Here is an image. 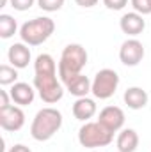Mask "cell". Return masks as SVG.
Masks as SVG:
<instances>
[{"label": "cell", "instance_id": "obj_23", "mask_svg": "<svg viewBox=\"0 0 151 152\" xmlns=\"http://www.w3.org/2000/svg\"><path fill=\"white\" fill-rule=\"evenodd\" d=\"M9 97H11V94H7V90H0V108H5L11 104Z\"/></svg>", "mask_w": 151, "mask_h": 152}, {"label": "cell", "instance_id": "obj_8", "mask_svg": "<svg viewBox=\"0 0 151 152\" xmlns=\"http://www.w3.org/2000/svg\"><path fill=\"white\" fill-rule=\"evenodd\" d=\"M25 124V113L20 106H5L0 108V127L7 133H14L20 131Z\"/></svg>", "mask_w": 151, "mask_h": 152}, {"label": "cell", "instance_id": "obj_2", "mask_svg": "<svg viewBox=\"0 0 151 152\" xmlns=\"http://www.w3.org/2000/svg\"><path fill=\"white\" fill-rule=\"evenodd\" d=\"M87 50L82 46V44H68L62 53H61V58H59V78L62 81V85H66L70 80H73L75 76L82 75V69L85 67L87 64Z\"/></svg>", "mask_w": 151, "mask_h": 152}, {"label": "cell", "instance_id": "obj_26", "mask_svg": "<svg viewBox=\"0 0 151 152\" xmlns=\"http://www.w3.org/2000/svg\"><path fill=\"white\" fill-rule=\"evenodd\" d=\"M7 5V0H2V4H0V7H5Z\"/></svg>", "mask_w": 151, "mask_h": 152}, {"label": "cell", "instance_id": "obj_21", "mask_svg": "<svg viewBox=\"0 0 151 152\" xmlns=\"http://www.w3.org/2000/svg\"><path fill=\"white\" fill-rule=\"evenodd\" d=\"M9 2H11V7H13V9L23 12V11H29V9L34 5L36 0H9Z\"/></svg>", "mask_w": 151, "mask_h": 152}, {"label": "cell", "instance_id": "obj_17", "mask_svg": "<svg viewBox=\"0 0 151 152\" xmlns=\"http://www.w3.org/2000/svg\"><path fill=\"white\" fill-rule=\"evenodd\" d=\"M18 30L16 20L11 14H0V37L2 39H11Z\"/></svg>", "mask_w": 151, "mask_h": 152}, {"label": "cell", "instance_id": "obj_19", "mask_svg": "<svg viewBox=\"0 0 151 152\" xmlns=\"http://www.w3.org/2000/svg\"><path fill=\"white\" fill-rule=\"evenodd\" d=\"M66 0H38V5L39 9L46 11V12H55L59 9H62Z\"/></svg>", "mask_w": 151, "mask_h": 152}, {"label": "cell", "instance_id": "obj_20", "mask_svg": "<svg viewBox=\"0 0 151 152\" xmlns=\"http://www.w3.org/2000/svg\"><path fill=\"white\" fill-rule=\"evenodd\" d=\"M132 2V7L135 12L146 16V14H151V0H130Z\"/></svg>", "mask_w": 151, "mask_h": 152}, {"label": "cell", "instance_id": "obj_15", "mask_svg": "<svg viewBox=\"0 0 151 152\" xmlns=\"http://www.w3.org/2000/svg\"><path fill=\"white\" fill-rule=\"evenodd\" d=\"M64 87H66V90H68L71 96H75L76 99H78V97H87V94L91 92L93 81H91L87 76L78 75V76H75L73 80H70Z\"/></svg>", "mask_w": 151, "mask_h": 152}, {"label": "cell", "instance_id": "obj_22", "mask_svg": "<svg viewBox=\"0 0 151 152\" xmlns=\"http://www.w3.org/2000/svg\"><path fill=\"white\" fill-rule=\"evenodd\" d=\"M128 4V0H103V5L110 11H121L124 9Z\"/></svg>", "mask_w": 151, "mask_h": 152}, {"label": "cell", "instance_id": "obj_27", "mask_svg": "<svg viewBox=\"0 0 151 152\" xmlns=\"http://www.w3.org/2000/svg\"><path fill=\"white\" fill-rule=\"evenodd\" d=\"M89 152H98V151H89Z\"/></svg>", "mask_w": 151, "mask_h": 152}, {"label": "cell", "instance_id": "obj_28", "mask_svg": "<svg viewBox=\"0 0 151 152\" xmlns=\"http://www.w3.org/2000/svg\"><path fill=\"white\" fill-rule=\"evenodd\" d=\"M117 152H119V151H117Z\"/></svg>", "mask_w": 151, "mask_h": 152}, {"label": "cell", "instance_id": "obj_14", "mask_svg": "<svg viewBox=\"0 0 151 152\" xmlns=\"http://www.w3.org/2000/svg\"><path fill=\"white\" fill-rule=\"evenodd\" d=\"M123 99H124V104L130 110H142L148 104L150 97H148V92L144 88H141V87H130V88H126Z\"/></svg>", "mask_w": 151, "mask_h": 152}, {"label": "cell", "instance_id": "obj_18", "mask_svg": "<svg viewBox=\"0 0 151 152\" xmlns=\"http://www.w3.org/2000/svg\"><path fill=\"white\" fill-rule=\"evenodd\" d=\"M16 80H18V69H16V67L7 66V64H2V66H0V85H2V87L14 85Z\"/></svg>", "mask_w": 151, "mask_h": 152}, {"label": "cell", "instance_id": "obj_6", "mask_svg": "<svg viewBox=\"0 0 151 152\" xmlns=\"http://www.w3.org/2000/svg\"><path fill=\"white\" fill-rule=\"evenodd\" d=\"M119 87V75L114 69H101L98 71L94 80H93V87L91 92L96 99H110L115 90Z\"/></svg>", "mask_w": 151, "mask_h": 152}, {"label": "cell", "instance_id": "obj_10", "mask_svg": "<svg viewBox=\"0 0 151 152\" xmlns=\"http://www.w3.org/2000/svg\"><path fill=\"white\" fill-rule=\"evenodd\" d=\"M119 28H121L126 36L135 37V36H139V34L144 32V28H146V20H144L142 14H139V12H135V11H133V12H126V14H123L121 20H119Z\"/></svg>", "mask_w": 151, "mask_h": 152}, {"label": "cell", "instance_id": "obj_4", "mask_svg": "<svg viewBox=\"0 0 151 152\" xmlns=\"http://www.w3.org/2000/svg\"><path fill=\"white\" fill-rule=\"evenodd\" d=\"M53 32H55V21L48 16H39L21 25L20 37L21 42H25L27 46H39L44 41H48Z\"/></svg>", "mask_w": 151, "mask_h": 152}, {"label": "cell", "instance_id": "obj_16", "mask_svg": "<svg viewBox=\"0 0 151 152\" xmlns=\"http://www.w3.org/2000/svg\"><path fill=\"white\" fill-rule=\"evenodd\" d=\"M117 151L119 152H135L139 147V134L135 129H123L117 136Z\"/></svg>", "mask_w": 151, "mask_h": 152}, {"label": "cell", "instance_id": "obj_3", "mask_svg": "<svg viewBox=\"0 0 151 152\" xmlns=\"http://www.w3.org/2000/svg\"><path fill=\"white\" fill-rule=\"evenodd\" d=\"M61 127H62V113L57 108L46 106L41 108L34 117L30 124V136L36 142H48Z\"/></svg>", "mask_w": 151, "mask_h": 152}, {"label": "cell", "instance_id": "obj_25", "mask_svg": "<svg viewBox=\"0 0 151 152\" xmlns=\"http://www.w3.org/2000/svg\"><path fill=\"white\" fill-rule=\"evenodd\" d=\"M9 152H32L27 145H23V143H16V145H13L11 149H9Z\"/></svg>", "mask_w": 151, "mask_h": 152}, {"label": "cell", "instance_id": "obj_7", "mask_svg": "<svg viewBox=\"0 0 151 152\" xmlns=\"http://www.w3.org/2000/svg\"><path fill=\"white\" fill-rule=\"evenodd\" d=\"M144 53V46L139 39H126L119 48V60L128 67H135L142 62Z\"/></svg>", "mask_w": 151, "mask_h": 152}, {"label": "cell", "instance_id": "obj_9", "mask_svg": "<svg viewBox=\"0 0 151 152\" xmlns=\"http://www.w3.org/2000/svg\"><path fill=\"white\" fill-rule=\"evenodd\" d=\"M98 122H101L109 131L117 133V131L124 126V112H123L119 106H105V108L100 112Z\"/></svg>", "mask_w": 151, "mask_h": 152}, {"label": "cell", "instance_id": "obj_5", "mask_svg": "<svg viewBox=\"0 0 151 152\" xmlns=\"http://www.w3.org/2000/svg\"><path fill=\"white\" fill-rule=\"evenodd\" d=\"M114 140V133L109 131L101 122H85L78 129V142L82 147L94 151L98 147H107Z\"/></svg>", "mask_w": 151, "mask_h": 152}, {"label": "cell", "instance_id": "obj_12", "mask_svg": "<svg viewBox=\"0 0 151 152\" xmlns=\"http://www.w3.org/2000/svg\"><path fill=\"white\" fill-rule=\"evenodd\" d=\"M9 94H11V99H13L18 106L32 104V101H34V97H36V90H34L29 83H25V81H16V83L11 87Z\"/></svg>", "mask_w": 151, "mask_h": 152}, {"label": "cell", "instance_id": "obj_24", "mask_svg": "<svg viewBox=\"0 0 151 152\" xmlns=\"http://www.w3.org/2000/svg\"><path fill=\"white\" fill-rule=\"evenodd\" d=\"M76 5H80V7H84V9H91V7H94L100 0H75Z\"/></svg>", "mask_w": 151, "mask_h": 152}, {"label": "cell", "instance_id": "obj_1", "mask_svg": "<svg viewBox=\"0 0 151 152\" xmlns=\"http://www.w3.org/2000/svg\"><path fill=\"white\" fill-rule=\"evenodd\" d=\"M34 73H36L34 87L39 92V97L46 104H55L57 101H61L64 96V88H62V83L57 80L59 69L53 57L48 53L38 55L34 62Z\"/></svg>", "mask_w": 151, "mask_h": 152}, {"label": "cell", "instance_id": "obj_11", "mask_svg": "<svg viewBox=\"0 0 151 152\" xmlns=\"http://www.w3.org/2000/svg\"><path fill=\"white\" fill-rule=\"evenodd\" d=\"M7 58L11 62L13 67L16 69H25L32 58L30 55V50L25 42H14L13 46H9V51H7Z\"/></svg>", "mask_w": 151, "mask_h": 152}, {"label": "cell", "instance_id": "obj_13", "mask_svg": "<svg viewBox=\"0 0 151 152\" xmlns=\"http://www.w3.org/2000/svg\"><path fill=\"white\" fill-rule=\"evenodd\" d=\"M96 112H98L96 101L89 97H78L73 104V117L82 122H89V118H93Z\"/></svg>", "mask_w": 151, "mask_h": 152}]
</instances>
